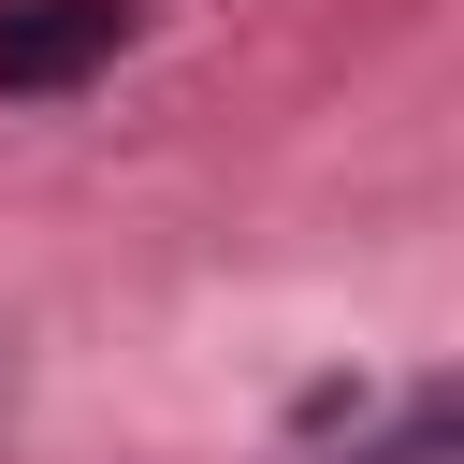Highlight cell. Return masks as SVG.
Wrapping results in <instances>:
<instances>
[{
    "label": "cell",
    "instance_id": "obj_1",
    "mask_svg": "<svg viewBox=\"0 0 464 464\" xmlns=\"http://www.w3.org/2000/svg\"><path fill=\"white\" fill-rule=\"evenodd\" d=\"M130 44V0H0V102H58Z\"/></svg>",
    "mask_w": 464,
    "mask_h": 464
}]
</instances>
